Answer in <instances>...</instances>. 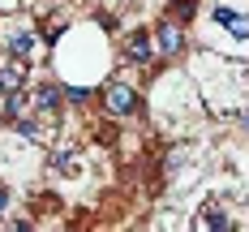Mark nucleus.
Returning <instances> with one entry per match:
<instances>
[{
    "mask_svg": "<svg viewBox=\"0 0 249 232\" xmlns=\"http://www.w3.org/2000/svg\"><path fill=\"white\" fill-rule=\"evenodd\" d=\"M99 95H103V107H107L112 116H133V112H138V103H142V99H138V90H133L129 82H116V77L103 86Z\"/></svg>",
    "mask_w": 249,
    "mask_h": 232,
    "instance_id": "nucleus-1",
    "label": "nucleus"
},
{
    "mask_svg": "<svg viewBox=\"0 0 249 232\" xmlns=\"http://www.w3.org/2000/svg\"><path fill=\"white\" fill-rule=\"evenodd\" d=\"M155 48H159V56L176 60V56L185 52V22L163 18V22H159V30H155Z\"/></svg>",
    "mask_w": 249,
    "mask_h": 232,
    "instance_id": "nucleus-2",
    "label": "nucleus"
},
{
    "mask_svg": "<svg viewBox=\"0 0 249 232\" xmlns=\"http://www.w3.org/2000/svg\"><path fill=\"white\" fill-rule=\"evenodd\" d=\"M155 35H146V30H133L129 39H124V60L129 65H150L155 60Z\"/></svg>",
    "mask_w": 249,
    "mask_h": 232,
    "instance_id": "nucleus-3",
    "label": "nucleus"
},
{
    "mask_svg": "<svg viewBox=\"0 0 249 232\" xmlns=\"http://www.w3.org/2000/svg\"><path fill=\"white\" fill-rule=\"evenodd\" d=\"M60 99H65V90H60L56 82H43V86L35 90V107H39V116L56 121V116H60Z\"/></svg>",
    "mask_w": 249,
    "mask_h": 232,
    "instance_id": "nucleus-4",
    "label": "nucleus"
},
{
    "mask_svg": "<svg viewBox=\"0 0 249 232\" xmlns=\"http://www.w3.org/2000/svg\"><path fill=\"white\" fill-rule=\"evenodd\" d=\"M211 18L224 26L232 39H249V18H245V13H236V9H228V4H215V13H211Z\"/></svg>",
    "mask_w": 249,
    "mask_h": 232,
    "instance_id": "nucleus-5",
    "label": "nucleus"
},
{
    "mask_svg": "<svg viewBox=\"0 0 249 232\" xmlns=\"http://www.w3.org/2000/svg\"><path fill=\"white\" fill-rule=\"evenodd\" d=\"M0 82H4V95H9V90H26V60L13 56V60L0 69Z\"/></svg>",
    "mask_w": 249,
    "mask_h": 232,
    "instance_id": "nucleus-6",
    "label": "nucleus"
},
{
    "mask_svg": "<svg viewBox=\"0 0 249 232\" xmlns=\"http://www.w3.org/2000/svg\"><path fill=\"white\" fill-rule=\"evenodd\" d=\"M198 228H206V232H228V228H236V224L228 219L224 206H206V211H202V219H198Z\"/></svg>",
    "mask_w": 249,
    "mask_h": 232,
    "instance_id": "nucleus-7",
    "label": "nucleus"
},
{
    "mask_svg": "<svg viewBox=\"0 0 249 232\" xmlns=\"http://www.w3.org/2000/svg\"><path fill=\"white\" fill-rule=\"evenodd\" d=\"M30 48H35V35H26V30L9 39V56H18V60H30Z\"/></svg>",
    "mask_w": 249,
    "mask_h": 232,
    "instance_id": "nucleus-8",
    "label": "nucleus"
},
{
    "mask_svg": "<svg viewBox=\"0 0 249 232\" xmlns=\"http://www.w3.org/2000/svg\"><path fill=\"white\" fill-rule=\"evenodd\" d=\"M52 168H56V172H65V177H73V172H77V159H73L69 151H56V155H52Z\"/></svg>",
    "mask_w": 249,
    "mask_h": 232,
    "instance_id": "nucleus-9",
    "label": "nucleus"
},
{
    "mask_svg": "<svg viewBox=\"0 0 249 232\" xmlns=\"http://www.w3.org/2000/svg\"><path fill=\"white\" fill-rule=\"evenodd\" d=\"M9 125L18 129V133H26V138H35V142H39V138H43V129L35 125V121H30V116H18V121H9Z\"/></svg>",
    "mask_w": 249,
    "mask_h": 232,
    "instance_id": "nucleus-10",
    "label": "nucleus"
},
{
    "mask_svg": "<svg viewBox=\"0 0 249 232\" xmlns=\"http://www.w3.org/2000/svg\"><path fill=\"white\" fill-rule=\"evenodd\" d=\"M194 4H198V0H180V4H172V9H168V18H176V22H189Z\"/></svg>",
    "mask_w": 249,
    "mask_h": 232,
    "instance_id": "nucleus-11",
    "label": "nucleus"
},
{
    "mask_svg": "<svg viewBox=\"0 0 249 232\" xmlns=\"http://www.w3.org/2000/svg\"><path fill=\"white\" fill-rule=\"evenodd\" d=\"M65 99H69V103H86V99H90V90H86V86H65Z\"/></svg>",
    "mask_w": 249,
    "mask_h": 232,
    "instance_id": "nucleus-12",
    "label": "nucleus"
},
{
    "mask_svg": "<svg viewBox=\"0 0 249 232\" xmlns=\"http://www.w3.org/2000/svg\"><path fill=\"white\" fill-rule=\"evenodd\" d=\"M4 206H9V189L0 185V211H4Z\"/></svg>",
    "mask_w": 249,
    "mask_h": 232,
    "instance_id": "nucleus-13",
    "label": "nucleus"
},
{
    "mask_svg": "<svg viewBox=\"0 0 249 232\" xmlns=\"http://www.w3.org/2000/svg\"><path fill=\"white\" fill-rule=\"evenodd\" d=\"M0 95H4V82H0Z\"/></svg>",
    "mask_w": 249,
    "mask_h": 232,
    "instance_id": "nucleus-14",
    "label": "nucleus"
}]
</instances>
